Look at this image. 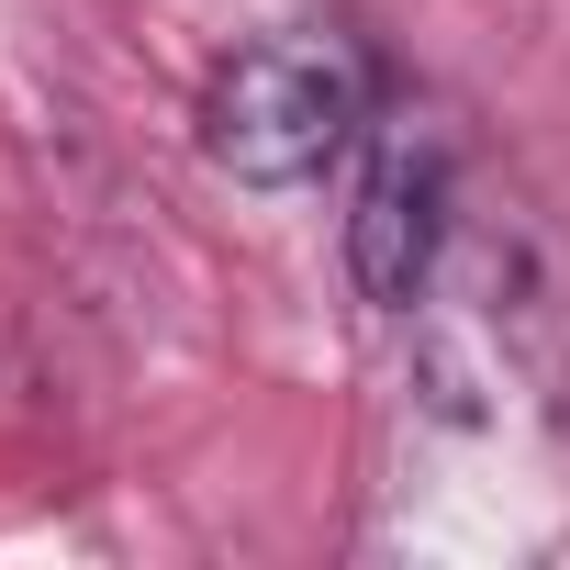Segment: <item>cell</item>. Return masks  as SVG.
<instances>
[{
	"instance_id": "1",
	"label": "cell",
	"mask_w": 570,
	"mask_h": 570,
	"mask_svg": "<svg viewBox=\"0 0 570 570\" xmlns=\"http://www.w3.org/2000/svg\"><path fill=\"white\" fill-rule=\"evenodd\" d=\"M370 90H381V68L336 23L257 35L202 90V157L224 179H246V190H303L370 135Z\"/></svg>"
},
{
	"instance_id": "2",
	"label": "cell",
	"mask_w": 570,
	"mask_h": 570,
	"mask_svg": "<svg viewBox=\"0 0 570 570\" xmlns=\"http://www.w3.org/2000/svg\"><path fill=\"white\" fill-rule=\"evenodd\" d=\"M448 135H381L370 179H358V213H347V268H358V292L381 314H414L425 303V279L448 257Z\"/></svg>"
}]
</instances>
